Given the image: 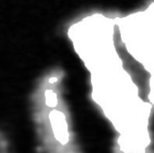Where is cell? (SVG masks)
Returning a JSON list of instances; mask_svg holds the SVG:
<instances>
[{
	"mask_svg": "<svg viewBox=\"0 0 154 153\" xmlns=\"http://www.w3.org/2000/svg\"><path fill=\"white\" fill-rule=\"evenodd\" d=\"M65 72L53 68L35 84L31 95L39 153H79L71 117L63 95Z\"/></svg>",
	"mask_w": 154,
	"mask_h": 153,
	"instance_id": "1",
	"label": "cell"
},
{
	"mask_svg": "<svg viewBox=\"0 0 154 153\" xmlns=\"http://www.w3.org/2000/svg\"><path fill=\"white\" fill-rule=\"evenodd\" d=\"M114 42L123 68L154 108V2L125 15L115 12Z\"/></svg>",
	"mask_w": 154,
	"mask_h": 153,
	"instance_id": "2",
	"label": "cell"
},
{
	"mask_svg": "<svg viewBox=\"0 0 154 153\" xmlns=\"http://www.w3.org/2000/svg\"><path fill=\"white\" fill-rule=\"evenodd\" d=\"M0 153H12L8 140L1 132H0Z\"/></svg>",
	"mask_w": 154,
	"mask_h": 153,
	"instance_id": "3",
	"label": "cell"
}]
</instances>
